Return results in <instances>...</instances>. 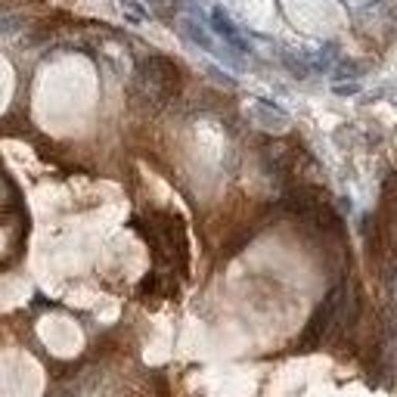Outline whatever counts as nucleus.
<instances>
[{"instance_id": "5", "label": "nucleus", "mask_w": 397, "mask_h": 397, "mask_svg": "<svg viewBox=\"0 0 397 397\" xmlns=\"http://www.w3.org/2000/svg\"><path fill=\"white\" fill-rule=\"evenodd\" d=\"M335 93L351 96V93H357V84H335Z\"/></svg>"}, {"instance_id": "2", "label": "nucleus", "mask_w": 397, "mask_h": 397, "mask_svg": "<svg viewBox=\"0 0 397 397\" xmlns=\"http://www.w3.org/2000/svg\"><path fill=\"white\" fill-rule=\"evenodd\" d=\"M180 31H183V38H190L196 47H202V50L224 56V50H217V47H214L212 35H208V28L202 25V22H196V19H183V22H180Z\"/></svg>"}, {"instance_id": "3", "label": "nucleus", "mask_w": 397, "mask_h": 397, "mask_svg": "<svg viewBox=\"0 0 397 397\" xmlns=\"http://www.w3.org/2000/svg\"><path fill=\"white\" fill-rule=\"evenodd\" d=\"M282 62H286V69H289L295 78H307V75H311V66H307L301 56H295V53H282Z\"/></svg>"}, {"instance_id": "4", "label": "nucleus", "mask_w": 397, "mask_h": 397, "mask_svg": "<svg viewBox=\"0 0 397 397\" xmlns=\"http://www.w3.org/2000/svg\"><path fill=\"white\" fill-rule=\"evenodd\" d=\"M360 75V69H357V62H351V59H342V62H335V69H332V78L335 81H345V78H357Z\"/></svg>"}, {"instance_id": "1", "label": "nucleus", "mask_w": 397, "mask_h": 397, "mask_svg": "<svg viewBox=\"0 0 397 397\" xmlns=\"http://www.w3.org/2000/svg\"><path fill=\"white\" fill-rule=\"evenodd\" d=\"M212 28H214V35H221V38L226 40V47H233L236 53H248V50H252V47L242 40L239 28L233 25V19L226 16L224 6H214V10H212Z\"/></svg>"}]
</instances>
